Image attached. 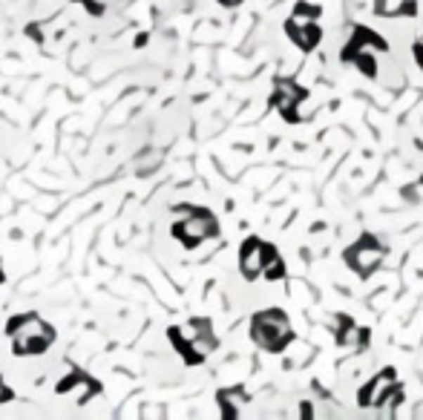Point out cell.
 <instances>
[{
    "label": "cell",
    "instance_id": "6da1fadb",
    "mask_svg": "<svg viewBox=\"0 0 423 420\" xmlns=\"http://www.w3.org/2000/svg\"><path fill=\"white\" fill-rule=\"evenodd\" d=\"M6 337L12 340V354L15 357H41L44 351L52 348V343L58 340L55 328L41 320L35 311L32 314H18L6 322Z\"/></svg>",
    "mask_w": 423,
    "mask_h": 420
},
{
    "label": "cell",
    "instance_id": "7a4b0ae2",
    "mask_svg": "<svg viewBox=\"0 0 423 420\" xmlns=\"http://www.w3.org/2000/svg\"><path fill=\"white\" fill-rule=\"evenodd\" d=\"M173 214H178V219L173 222L170 233L173 239L188 248V251H196L202 242L207 239H216L219 236V219L210 214L207 207H193V204H176Z\"/></svg>",
    "mask_w": 423,
    "mask_h": 420
},
{
    "label": "cell",
    "instance_id": "3957f363",
    "mask_svg": "<svg viewBox=\"0 0 423 420\" xmlns=\"http://www.w3.org/2000/svg\"><path fill=\"white\" fill-rule=\"evenodd\" d=\"M294 337L297 334H294L291 317L280 308H265L251 317V340L271 354H282L294 343Z\"/></svg>",
    "mask_w": 423,
    "mask_h": 420
},
{
    "label": "cell",
    "instance_id": "277c9868",
    "mask_svg": "<svg viewBox=\"0 0 423 420\" xmlns=\"http://www.w3.org/2000/svg\"><path fill=\"white\" fill-rule=\"evenodd\" d=\"M383 256H386V245L375 233H363L354 245H349L343 251V259L351 271L360 277V280H369L377 268L383 265Z\"/></svg>",
    "mask_w": 423,
    "mask_h": 420
},
{
    "label": "cell",
    "instance_id": "5b68a950",
    "mask_svg": "<svg viewBox=\"0 0 423 420\" xmlns=\"http://www.w3.org/2000/svg\"><path fill=\"white\" fill-rule=\"evenodd\" d=\"M308 98V89L299 86L297 81L291 78H277L274 81V96H271V104H274V110L285 118L288 124H299L302 115H299V104Z\"/></svg>",
    "mask_w": 423,
    "mask_h": 420
},
{
    "label": "cell",
    "instance_id": "8992f818",
    "mask_svg": "<svg viewBox=\"0 0 423 420\" xmlns=\"http://www.w3.org/2000/svg\"><path fill=\"white\" fill-rule=\"evenodd\" d=\"M398 388V372L395 369H383L380 374H375L366 386L357 392V403L360 406H383L389 398H391V392Z\"/></svg>",
    "mask_w": 423,
    "mask_h": 420
},
{
    "label": "cell",
    "instance_id": "52a82bcc",
    "mask_svg": "<svg viewBox=\"0 0 423 420\" xmlns=\"http://www.w3.org/2000/svg\"><path fill=\"white\" fill-rule=\"evenodd\" d=\"M285 35L291 38V44H297L302 52H314L323 41V29L317 23V18H302V15H291L285 20Z\"/></svg>",
    "mask_w": 423,
    "mask_h": 420
},
{
    "label": "cell",
    "instance_id": "ba28073f",
    "mask_svg": "<svg viewBox=\"0 0 423 420\" xmlns=\"http://www.w3.org/2000/svg\"><path fill=\"white\" fill-rule=\"evenodd\" d=\"M55 392L58 395H70V392H78V403L84 406V403H89L96 395H101L104 392V386L93 377V374H86V372H81V369H70L64 377L58 380V386H55Z\"/></svg>",
    "mask_w": 423,
    "mask_h": 420
},
{
    "label": "cell",
    "instance_id": "9c48e42d",
    "mask_svg": "<svg viewBox=\"0 0 423 420\" xmlns=\"http://www.w3.org/2000/svg\"><path fill=\"white\" fill-rule=\"evenodd\" d=\"M369 49L386 52V49H389V44H386V38H380V35L375 32V29H369V26H354V32H351L349 44L343 46L340 61H343V64H351L360 52H369Z\"/></svg>",
    "mask_w": 423,
    "mask_h": 420
},
{
    "label": "cell",
    "instance_id": "30bf717a",
    "mask_svg": "<svg viewBox=\"0 0 423 420\" xmlns=\"http://www.w3.org/2000/svg\"><path fill=\"white\" fill-rule=\"evenodd\" d=\"M265 245L259 236H248L245 242L239 245V271L248 282L262 277V262H265Z\"/></svg>",
    "mask_w": 423,
    "mask_h": 420
},
{
    "label": "cell",
    "instance_id": "8fae6325",
    "mask_svg": "<svg viewBox=\"0 0 423 420\" xmlns=\"http://www.w3.org/2000/svg\"><path fill=\"white\" fill-rule=\"evenodd\" d=\"M167 340H170V346L176 348V354L185 360L188 366H202V363H204L207 354L190 340V334H188L181 325H170V328H167Z\"/></svg>",
    "mask_w": 423,
    "mask_h": 420
},
{
    "label": "cell",
    "instance_id": "7c38bea8",
    "mask_svg": "<svg viewBox=\"0 0 423 420\" xmlns=\"http://www.w3.org/2000/svg\"><path fill=\"white\" fill-rule=\"evenodd\" d=\"M188 334H190V340L207 354V351H214L216 346H219V340H216V334H214V322H210L207 317H193L190 322H188Z\"/></svg>",
    "mask_w": 423,
    "mask_h": 420
},
{
    "label": "cell",
    "instance_id": "4fadbf2b",
    "mask_svg": "<svg viewBox=\"0 0 423 420\" xmlns=\"http://www.w3.org/2000/svg\"><path fill=\"white\" fill-rule=\"evenodd\" d=\"M377 18H415L417 0H375Z\"/></svg>",
    "mask_w": 423,
    "mask_h": 420
},
{
    "label": "cell",
    "instance_id": "5bb4252c",
    "mask_svg": "<svg viewBox=\"0 0 423 420\" xmlns=\"http://www.w3.org/2000/svg\"><path fill=\"white\" fill-rule=\"evenodd\" d=\"M216 398H219V406H222V414H225V417H236V414H239V403H248V392H245L242 386H236V388H222Z\"/></svg>",
    "mask_w": 423,
    "mask_h": 420
},
{
    "label": "cell",
    "instance_id": "9a60e30c",
    "mask_svg": "<svg viewBox=\"0 0 423 420\" xmlns=\"http://www.w3.org/2000/svg\"><path fill=\"white\" fill-rule=\"evenodd\" d=\"M262 277L268 280H282L285 277V262L277 251V245H265V262H262Z\"/></svg>",
    "mask_w": 423,
    "mask_h": 420
},
{
    "label": "cell",
    "instance_id": "2e32d148",
    "mask_svg": "<svg viewBox=\"0 0 423 420\" xmlns=\"http://www.w3.org/2000/svg\"><path fill=\"white\" fill-rule=\"evenodd\" d=\"M351 64L360 70V75H366V78H377V61H375V55H372V52H360Z\"/></svg>",
    "mask_w": 423,
    "mask_h": 420
},
{
    "label": "cell",
    "instance_id": "e0dca14e",
    "mask_svg": "<svg viewBox=\"0 0 423 420\" xmlns=\"http://www.w3.org/2000/svg\"><path fill=\"white\" fill-rule=\"evenodd\" d=\"M162 164V150H147V162L138 159V176H150V173H156Z\"/></svg>",
    "mask_w": 423,
    "mask_h": 420
},
{
    "label": "cell",
    "instance_id": "ac0fdd59",
    "mask_svg": "<svg viewBox=\"0 0 423 420\" xmlns=\"http://www.w3.org/2000/svg\"><path fill=\"white\" fill-rule=\"evenodd\" d=\"M294 15H302V18H320L323 9L317 4H308V0H299V4L294 6Z\"/></svg>",
    "mask_w": 423,
    "mask_h": 420
},
{
    "label": "cell",
    "instance_id": "d6986e66",
    "mask_svg": "<svg viewBox=\"0 0 423 420\" xmlns=\"http://www.w3.org/2000/svg\"><path fill=\"white\" fill-rule=\"evenodd\" d=\"M75 4H84V9L89 12V15H104V4H101V0H75Z\"/></svg>",
    "mask_w": 423,
    "mask_h": 420
},
{
    "label": "cell",
    "instance_id": "ffe728a7",
    "mask_svg": "<svg viewBox=\"0 0 423 420\" xmlns=\"http://www.w3.org/2000/svg\"><path fill=\"white\" fill-rule=\"evenodd\" d=\"M412 55H415V64H417V70L423 72V38H417V41H415V46H412Z\"/></svg>",
    "mask_w": 423,
    "mask_h": 420
},
{
    "label": "cell",
    "instance_id": "44dd1931",
    "mask_svg": "<svg viewBox=\"0 0 423 420\" xmlns=\"http://www.w3.org/2000/svg\"><path fill=\"white\" fill-rule=\"evenodd\" d=\"M9 400H15V392L4 383V377H0V403H9Z\"/></svg>",
    "mask_w": 423,
    "mask_h": 420
},
{
    "label": "cell",
    "instance_id": "7402d4cb",
    "mask_svg": "<svg viewBox=\"0 0 423 420\" xmlns=\"http://www.w3.org/2000/svg\"><path fill=\"white\" fill-rule=\"evenodd\" d=\"M219 4H222V6H228V9H230V6H239V4H242V0H219Z\"/></svg>",
    "mask_w": 423,
    "mask_h": 420
},
{
    "label": "cell",
    "instance_id": "603a6c76",
    "mask_svg": "<svg viewBox=\"0 0 423 420\" xmlns=\"http://www.w3.org/2000/svg\"><path fill=\"white\" fill-rule=\"evenodd\" d=\"M6 282V271H4V265H0V285Z\"/></svg>",
    "mask_w": 423,
    "mask_h": 420
}]
</instances>
